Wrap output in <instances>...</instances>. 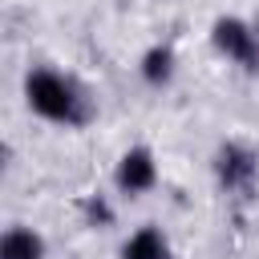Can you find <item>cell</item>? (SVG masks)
I'll use <instances>...</instances> for the list:
<instances>
[{
    "label": "cell",
    "mask_w": 259,
    "mask_h": 259,
    "mask_svg": "<svg viewBox=\"0 0 259 259\" xmlns=\"http://www.w3.org/2000/svg\"><path fill=\"white\" fill-rule=\"evenodd\" d=\"M24 101L36 117H45L53 125H65V130H81L93 117L89 89L77 77L57 73V69H32L24 77Z\"/></svg>",
    "instance_id": "cell-1"
},
{
    "label": "cell",
    "mask_w": 259,
    "mask_h": 259,
    "mask_svg": "<svg viewBox=\"0 0 259 259\" xmlns=\"http://www.w3.org/2000/svg\"><path fill=\"white\" fill-rule=\"evenodd\" d=\"M210 40L231 65H239L247 73L259 69V32H255V24H247L239 16H219L210 24Z\"/></svg>",
    "instance_id": "cell-2"
},
{
    "label": "cell",
    "mask_w": 259,
    "mask_h": 259,
    "mask_svg": "<svg viewBox=\"0 0 259 259\" xmlns=\"http://www.w3.org/2000/svg\"><path fill=\"white\" fill-rule=\"evenodd\" d=\"M214 178L227 194H251L259 178V154L243 142H223L214 150Z\"/></svg>",
    "instance_id": "cell-3"
},
{
    "label": "cell",
    "mask_w": 259,
    "mask_h": 259,
    "mask_svg": "<svg viewBox=\"0 0 259 259\" xmlns=\"http://www.w3.org/2000/svg\"><path fill=\"white\" fill-rule=\"evenodd\" d=\"M113 182H117V190H121V194H130V198H138V194L154 190V182H158V162H154V154H150L146 146L125 150V154L117 158Z\"/></svg>",
    "instance_id": "cell-4"
},
{
    "label": "cell",
    "mask_w": 259,
    "mask_h": 259,
    "mask_svg": "<svg viewBox=\"0 0 259 259\" xmlns=\"http://www.w3.org/2000/svg\"><path fill=\"white\" fill-rule=\"evenodd\" d=\"M121 259H170V239L158 227H138L121 243Z\"/></svg>",
    "instance_id": "cell-5"
},
{
    "label": "cell",
    "mask_w": 259,
    "mask_h": 259,
    "mask_svg": "<svg viewBox=\"0 0 259 259\" xmlns=\"http://www.w3.org/2000/svg\"><path fill=\"white\" fill-rule=\"evenodd\" d=\"M0 259H45V239L32 227H8L0 239Z\"/></svg>",
    "instance_id": "cell-6"
},
{
    "label": "cell",
    "mask_w": 259,
    "mask_h": 259,
    "mask_svg": "<svg viewBox=\"0 0 259 259\" xmlns=\"http://www.w3.org/2000/svg\"><path fill=\"white\" fill-rule=\"evenodd\" d=\"M174 49L170 45H154V49H146V57H142V77L150 81V85H170L174 81Z\"/></svg>",
    "instance_id": "cell-7"
},
{
    "label": "cell",
    "mask_w": 259,
    "mask_h": 259,
    "mask_svg": "<svg viewBox=\"0 0 259 259\" xmlns=\"http://www.w3.org/2000/svg\"><path fill=\"white\" fill-rule=\"evenodd\" d=\"M81 214H85V223L97 227V231H109V227L117 223V210H113V202H109L105 194H85Z\"/></svg>",
    "instance_id": "cell-8"
},
{
    "label": "cell",
    "mask_w": 259,
    "mask_h": 259,
    "mask_svg": "<svg viewBox=\"0 0 259 259\" xmlns=\"http://www.w3.org/2000/svg\"><path fill=\"white\" fill-rule=\"evenodd\" d=\"M255 32H259V20H255Z\"/></svg>",
    "instance_id": "cell-9"
}]
</instances>
